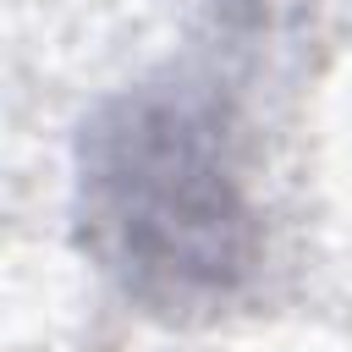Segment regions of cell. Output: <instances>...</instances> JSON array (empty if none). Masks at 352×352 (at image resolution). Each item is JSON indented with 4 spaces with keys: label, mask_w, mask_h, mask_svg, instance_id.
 I'll return each instance as SVG.
<instances>
[{
    "label": "cell",
    "mask_w": 352,
    "mask_h": 352,
    "mask_svg": "<svg viewBox=\"0 0 352 352\" xmlns=\"http://www.w3.org/2000/svg\"><path fill=\"white\" fill-rule=\"evenodd\" d=\"M77 226L99 270L160 319H209L248 286L258 226L214 82L154 77L82 126Z\"/></svg>",
    "instance_id": "1"
}]
</instances>
